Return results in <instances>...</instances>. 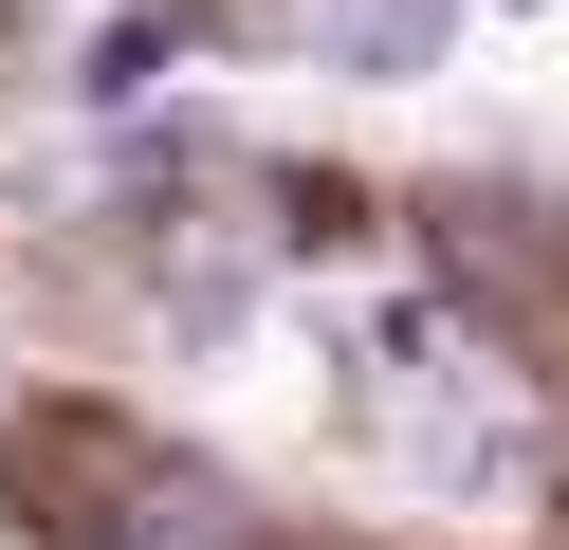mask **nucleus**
I'll return each instance as SVG.
<instances>
[{
	"mask_svg": "<svg viewBox=\"0 0 569 550\" xmlns=\"http://www.w3.org/2000/svg\"><path fill=\"white\" fill-rule=\"evenodd\" d=\"M459 0H331V73H422Z\"/></svg>",
	"mask_w": 569,
	"mask_h": 550,
	"instance_id": "nucleus-2",
	"label": "nucleus"
},
{
	"mask_svg": "<svg viewBox=\"0 0 569 550\" xmlns=\"http://www.w3.org/2000/svg\"><path fill=\"white\" fill-rule=\"evenodd\" d=\"M515 19H532V0H515Z\"/></svg>",
	"mask_w": 569,
	"mask_h": 550,
	"instance_id": "nucleus-4",
	"label": "nucleus"
},
{
	"mask_svg": "<svg viewBox=\"0 0 569 550\" xmlns=\"http://www.w3.org/2000/svg\"><path fill=\"white\" fill-rule=\"evenodd\" d=\"M368 367H386L405 403H459V386H496V349L441 312V293H386V312H368Z\"/></svg>",
	"mask_w": 569,
	"mask_h": 550,
	"instance_id": "nucleus-1",
	"label": "nucleus"
},
{
	"mask_svg": "<svg viewBox=\"0 0 569 550\" xmlns=\"http://www.w3.org/2000/svg\"><path fill=\"white\" fill-rule=\"evenodd\" d=\"M129 92H166V19H111V37H92V110H129Z\"/></svg>",
	"mask_w": 569,
	"mask_h": 550,
	"instance_id": "nucleus-3",
	"label": "nucleus"
}]
</instances>
